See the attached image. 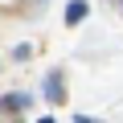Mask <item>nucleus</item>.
<instances>
[{"mask_svg": "<svg viewBox=\"0 0 123 123\" xmlns=\"http://www.w3.org/2000/svg\"><path fill=\"white\" fill-rule=\"evenodd\" d=\"M45 98L57 107V103H66V74L62 70H49L45 74Z\"/></svg>", "mask_w": 123, "mask_h": 123, "instance_id": "nucleus-1", "label": "nucleus"}, {"mask_svg": "<svg viewBox=\"0 0 123 123\" xmlns=\"http://www.w3.org/2000/svg\"><path fill=\"white\" fill-rule=\"evenodd\" d=\"M29 103H33V94H21V90H17V94H8V98H0V111L17 115V111H25Z\"/></svg>", "mask_w": 123, "mask_h": 123, "instance_id": "nucleus-2", "label": "nucleus"}, {"mask_svg": "<svg viewBox=\"0 0 123 123\" xmlns=\"http://www.w3.org/2000/svg\"><path fill=\"white\" fill-rule=\"evenodd\" d=\"M78 21H86V0H70L66 4V25H78Z\"/></svg>", "mask_w": 123, "mask_h": 123, "instance_id": "nucleus-3", "label": "nucleus"}, {"mask_svg": "<svg viewBox=\"0 0 123 123\" xmlns=\"http://www.w3.org/2000/svg\"><path fill=\"white\" fill-rule=\"evenodd\" d=\"M74 123H103V119H90V115H74Z\"/></svg>", "mask_w": 123, "mask_h": 123, "instance_id": "nucleus-4", "label": "nucleus"}, {"mask_svg": "<svg viewBox=\"0 0 123 123\" xmlns=\"http://www.w3.org/2000/svg\"><path fill=\"white\" fill-rule=\"evenodd\" d=\"M37 123H53V119H49V115H45V119H37Z\"/></svg>", "mask_w": 123, "mask_h": 123, "instance_id": "nucleus-5", "label": "nucleus"}]
</instances>
